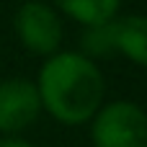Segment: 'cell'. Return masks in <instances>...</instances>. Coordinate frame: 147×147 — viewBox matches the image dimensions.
<instances>
[{"mask_svg":"<svg viewBox=\"0 0 147 147\" xmlns=\"http://www.w3.org/2000/svg\"><path fill=\"white\" fill-rule=\"evenodd\" d=\"M111 49L127 57L132 65L147 67V16L145 13H129L116 16L111 23Z\"/></svg>","mask_w":147,"mask_h":147,"instance_id":"cell-5","label":"cell"},{"mask_svg":"<svg viewBox=\"0 0 147 147\" xmlns=\"http://www.w3.org/2000/svg\"><path fill=\"white\" fill-rule=\"evenodd\" d=\"M41 114V101L36 83L28 78L0 80V134L18 137Z\"/></svg>","mask_w":147,"mask_h":147,"instance_id":"cell-4","label":"cell"},{"mask_svg":"<svg viewBox=\"0 0 147 147\" xmlns=\"http://www.w3.org/2000/svg\"><path fill=\"white\" fill-rule=\"evenodd\" d=\"M13 31L18 44L36 57H52L62 49L65 23L59 10L47 0H26L13 16Z\"/></svg>","mask_w":147,"mask_h":147,"instance_id":"cell-3","label":"cell"},{"mask_svg":"<svg viewBox=\"0 0 147 147\" xmlns=\"http://www.w3.org/2000/svg\"><path fill=\"white\" fill-rule=\"evenodd\" d=\"M34 83L41 111L65 127L88 124L106 101V78L93 57L83 52L59 49L57 54L44 57Z\"/></svg>","mask_w":147,"mask_h":147,"instance_id":"cell-1","label":"cell"},{"mask_svg":"<svg viewBox=\"0 0 147 147\" xmlns=\"http://www.w3.org/2000/svg\"><path fill=\"white\" fill-rule=\"evenodd\" d=\"M0 147H34L23 137H0Z\"/></svg>","mask_w":147,"mask_h":147,"instance_id":"cell-7","label":"cell"},{"mask_svg":"<svg viewBox=\"0 0 147 147\" xmlns=\"http://www.w3.org/2000/svg\"><path fill=\"white\" fill-rule=\"evenodd\" d=\"M88 124L93 147H147V111L134 101H103Z\"/></svg>","mask_w":147,"mask_h":147,"instance_id":"cell-2","label":"cell"},{"mask_svg":"<svg viewBox=\"0 0 147 147\" xmlns=\"http://www.w3.org/2000/svg\"><path fill=\"white\" fill-rule=\"evenodd\" d=\"M52 5L83 28L106 26L121 10V0H52Z\"/></svg>","mask_w":147,"mask_h":147,"instance_id":"cell-6","label":"cell"}]
</instances>
